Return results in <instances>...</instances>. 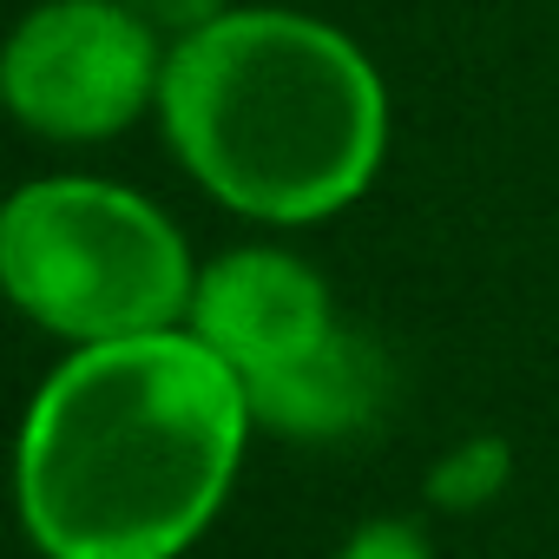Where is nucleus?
I'll return each mask as SVG.
<instances>
[{"instance_id":"1","label":"nucleus","mask_w":559,"mask_h":559,"mask_svg":"<svg viewBox=\"0 0 559 559\" xmlns=\"http://www.w3.org/2000/svg\"><path fill=\"white\" fill-rule=\"evenodd\" d=\"M257 415L191 330L73 349L21 428V520L47 559H178L224 507Z\"/></svg>"},{"instance_id":"2","label":"nucleus","mask_w":559,"mask_h":559,"mask_svg":"<svg viewBox=\"0 0 559 559\" xmlns=\"http://www.w3.org/2000/svg\"><path fill=\"white\" fill-rule=\"evenodd\" d=\"M158 126L224 211L317 224L382 171L389 93L349 34L284 8H224L171 40Z\"/></svg>"},{"instance_id":"3","label":"nucleus","mask_w":559,"mask_h":559,"mask_svg":"<svg viewBox=\"0 0 559 559\" xmlns=\"http://www.w3.org/2000/svg\"><path fill=\"white\" fill-rule=\"evenodd\" d=\"M0 284L40 330L93 349L185 330L198 263L152 198L106 178H34L0 217Z\"/></svg>"},{"instance_id":"4","label":"nucleus","mask_w":559,"mask_h":559,"mask_svg":"<svg viewBox=\"0 0 559 559\" xmlns=\"http://www.w3.org/2000/svg\"><path fill=\"white\" fill-rule=\"evenodd\" d=\"M0 86L27 132L93 145L158 106L165 47L132 0H47L14 27Z\"/></svg>"},{"instance_id":"5","label":"nucleus","mask_w":559,"mask_h":559,"mask_svg":"<svg viewBox=\"0 0 559 559\" xmlns=\"http://www.w3.org/2000/svg\"><path fill=\"white\" fill-rule=\"evenodd\" d=\"M185 330L211 343L250 382V376H270V369L297 362L304 349H317L336 330V304H330V284L304 257L250 243L198 270Z\"/></svg>"},{"instance_id":"6","label":"nucleus","mask_w":559,"mask_h":559,"mask_svg":"<svg viewBox=\"0 0 559 559\" xmlns=\"http://www.w3.org/2000/svg\"><path fill=\"white\" fill-rule=\"evenodd\" d=\"M243 395H250V415L270 435L336 448V441H356V435L382 428V415L395 402V362L369 330L336 323L297 362L270 369V376H250Z\"/></svg>"},{"instance_id":"7","label":"nucleus","mask_w":559,"mask_h":559,"mask_svg":"<svg viewBox=\"0 0 559 559\" xmlns=\"http://www.w3.org/2000/svg\"><path fill=\"white\" fill-rule=\"evenodd\" d=\"M507 480H513V448H507L500 435H467V441H454V448L435 461L428 500H435L441 513H474V507H487Z\"/></svg>"},{"instance_id":"8","label":"nucleus","mask_w":559,"mask_h":559,"mask_svg":"<svg viewBox=\"0 0 559 559\" xmlns=\"http://www.w3.org/2000/svg\"><path fill=\"white\" fill-rule=\"evenodd\" d=\"M336 559H435V546L408 520H369L336 546Z\"/></svg>"},{"instance_id":"9","label":"nucleus","mask_w":559,"mask_h":559,"mask_svg":"<svg viewBox=\"0 0 559 559\" xmlns=\"http://www.w3.org/2000/svg\"><path fill=\"white\" fill-rule=\"evenodd\" d=\"M132 8L158 27V34H198V27H211L217 14H224V0H132Z\"/></svg>"}]
</instances>
